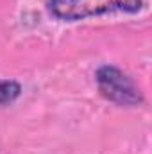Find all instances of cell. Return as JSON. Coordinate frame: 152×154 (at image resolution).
Returning <instances> with one entry per match:
<instances>
[{
    "mask_svg": "<svg viewBox=\"0 0 152 154\" xmlns=\"http://www.w3.org/2000/svg\"><path fill=\"white\" fill-rule=\"evenodd\" d=\"M143 5V0H48V11L63 22H79L109 13L136 14Z\"/></svg>",
    "mask_w": 152,
    "mask_h": 154,
    "instance_id": "obj_1",
    "label": "cell"
},
{
    "mask_svg": "<svg viewBox=\"0 0 152 154\" xmlns=\"http://www.w3.org/2000/svg\"><path fill=\"white\" fill-rule=\"evenodd\" d=\"M99 93L122 108H136L143 104V93L134 79L114 65H102L95 72Z\"/></svg>",
    "mask_w": 152,
    "mask_h": 154,
    "instance_id": "obj_2",
    "label": "cell"
},
{
    "mask_svg": "<svg viewBox=\"0 0 152 154\" xmlns=\"http://www.w3.org/2000/svg\"><path fill=\"white\" fill-rule=\"evenodd\" d=\"M22 91H23V88H22V84L18 81H14V79H0V109L14 104L20 99Z\"/></svg>",
    "mask_w": 152,
    "mask_h": 154,
    "instance_id": "obj_3",
    "label": "cell"
}]
</instances>
